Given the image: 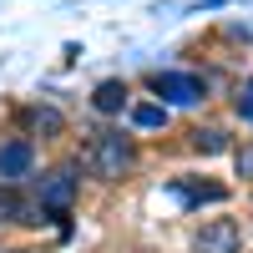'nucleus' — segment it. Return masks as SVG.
<instances>
[{"label": "nucleus", "instance_id": "nucleus-12", "mask_svg": "<svg viewBox=\"0 0 253 253\" xmlns=\"http://www.w3.org/2000/svg\"><path fill=\"white\" fill-rule=\"evenodd\" d=\"M228 107H233V117L243 126H253V76H243L238 86H233V101H228Z\"/></svg>", "mask_w": 253, "mask_h": 253}, {"label": "nucleus", "instance_id": "nucleus-13", "mask_svg": "<svg viewBox=\"0 0 253 253\" xmlns=\"http://www.w3.org/2000/svg\"><path fill=\"white\" fill-rule=\"evenodd\" d=\"M233 172L253 187V137L248 142H233Z\"/></svg>", "mask_w": 253, "mask_h": 253}, {"label": "nucleus", "instance_id": "nucleus-2", "mask_svg": "<svg viewBox=\"0 0 253 253\" xmlns=\"http://www.w3.org/2000/svg\"><path fill=\"white\" fill-rule=\"evenodd\" d=\"M147 91H152V101H162L167 112H193V107H208L213 81H208V71L162 66V71H147Z\"/></svg>", "mask_w": 253, "mask_h": 253}, {"label": "nucleus", "instance_id": "nucleus-10", "mask_svg": "<svg viewBox=\"0 0 253 253\" xmlns=\"http://www.w3.org/2000/svg\"><path fill=\"white\" fill-rule=\"evenodd\" d=\"M126 122H132V132H167V126H172V112H167L162 101H132V107H126Z\"/></svg>", "mask_w": 253, "mask_h": 253}, {"label": "nucleus", "instance_id": "nucleus-9", "mask_svg": "<svg viewBox=\"0 0 253 253\" xmlns=\"http://www.w3.org/2000/svg\"><path fill=\"white\" fill-rule=\"evenodd\" d=\"M187 147H193L198 157H218V152H233V137H228V126L208 122V126H193V132H187Z\"/></svg>", "mask_w": 253, "mask_h": 253}, {"label": "nucleus", "instance_id": "nucleus-11", "mask_svg": "<svg viewBox=\"0 0 253 253\" xmlns=\"http://www.w3.org/2000/svg\"><path fill=\"white\" fill-rule=\"evenodd\" d=\"M26 203H31V198H20V187L0 182V228H15L20 213H26Z\"/></svg>", "mask_w": 253, "mask_h": 253}, {"label": "nucleus", "instance_id": "nucleus-8", "mask_svg": "<svg viewBox=\"0 0 253 253\" xmlns=\"http://www.w3.org/2000/svg\"><path fill=\"white\" fill-rule=\"evenodd\" d=\"M126 107H132V81L126 76H107L91 86V112L96 117H126Z\"/></svg>", "mask_w": 253, "mask_h": 253}, {"label": "nucleus", "instance_id": "nucleus-4", "mask_svg": "<svg viewBox=\"0 0 253 253\" xmlns=\"http://www.w3.org/2000/svg\"><path fill=\"white\" fill-rule=\"evenodd\" d=\"M167 198H172L182 213H203V208H223L233 198V187L213 182V177H198V172H177V177H167Z\"/></svg>", "mask_w": 253, "mask_h": 253}, {"label": "nucleus", "instance_id": "nucleus-7", "mask_svg": "<svg viewBox=\"0 0 253 253\" xmlns=\"http://www.w3.org/2000/svg\"><path fill=\"white\" fill-rule=\"evenodd\" d=\"M36 162H41V147L31 137H0V182L20 187L26 177H36Z\"/></svg>", "mask_w": 253, "mask_h": 253}, {"label": "nucleus", "instance_id": "nucleus-1", "mask_svg": "<svg viewBox=\"0 0 253 253\" xmlns=\"http://www.w3.org/2000/svg\"><path fill=\"white\" fill-rule=\"evenodd\" d=\"M137 162H142L137 137L122 132V126H107V132H91V142H86V152H81L76 167H86V172L101 177V182H122V177L137 172Z\"/></svg>", "mask_w": 253, "mask_h": 253}, {"label": "nucleus", "instance_id": "nucleus-5", "mask_svg": "<svg viewBox=\"0 0 253 253\" xmlns=\"http://www.w3.org/2000/svg\"><path fill=\"white\" fill-rule=\"evenodd\" d=\"M20 122V137H41V142H56V137H66V112L56 107V101H26V107L15 112Z\"/></svg>", "mask_w": 253, "mask_h": 253}, {"label": "nucleus", "instance_id": "nucleus-14", "mask_svg": "<svg viewBox=\"0 0 253 253\" xmlns=\"http://www.w3.org/2000/svg\"><path fill=\"white\" fill-rule=\"evenodd\" d=\"M0 253H36V248H26V243H15V248H0Z\"/></svg>", "mask_w": 253, "mask_h": 253}, {"label": "nucleus", "instance_id": "nucleus-3", "mask_svg": "<svg viewBox=\"0 0 253 253\" xmlns=\"http://www.w3.org/2000/svg\"><path fill=\"white\" fill-rule=\"evenodd\" d=\"M31 203L41 208V213H51L61 228H66V218L76 213V203H81V167L76 162H56L46 167L41 177H31Z\"/></svg>", "mask_w": 253, "mask_h": 253}, {"label": "nucleus", "instance_id": "nucleus-6", "mask_svg": "<svg viewBox=\"0 0 253 253\" xmlns=\"http://www.w3.org/2000/svg\"><path fill=\"white\" fill-rule=\"evenodd\" d=\"M193 253H243V223L238 218H203L193 228Z\"/></svg>", "mask_w": 253, "mask_h": 253}]
</instances>
